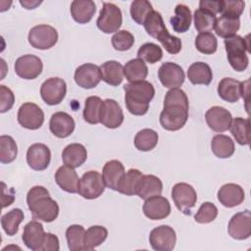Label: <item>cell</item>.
<instances>
[{"label":"cell","instance_id":"22","mask_svg":"<svg viewBox=\"0 0 251 251\" xmlns=\"http://www.w3.org/2000/svg\"><path fill=\"white\" fill-rule=\"evenodd\" d=\"M217 196L223 206L232 208L240 205L244 201L245 193L240 185L236 183H226L221 186Z\"/></svg>","mask_w":251,"mask_h":251},{"label":"cell","instance_id":"21","mask_svg":"<svg viewBox=\"0 0 251 251\" xmlns=\"http://www.w3.org/2000/svg\"><path fill=\"white\" fill-rule=\"evenodd\" d=\"M45 234L46 232L44 231L42 224L37 221H31L25 226L22 238L28 249L39 251L44 241Z\"/></svg>","mask_w":251,"mask_h":251},{"label":"cell","instance_id":"35","mask_svg":"<svg viewBox=\"0 0 251 251\" xmlns=\"http://www.w3.org/2000/svg\"><path fill=\"white\" fill-rule=\"evenodd\" d=\"M108 236V230L103 226H92L85 230L83 250H93L102 244Z\"/></svg>","mask_w":251,"mask_h":251},{"label":"cell","instance_id":"52","mask_svg":"<svg viewBox=\"0 0 251 251\" xmlns=\"http://www.w3.org/2000/svg\"><path fill=\"white\" fill-rule=\"evenodd\" d=\"M15 103V95L13 91L5 86V85H0V112L5 113L13 107Z\"/></svg>","mask_w":251,"mask_h":251},{"label":"cell","instance_id":"3","mask_svg":"<svg viewBox=\"0 0 251 251\" xmlns=\"http://www.w3.org/2000/svg\"><path fill=\"white\" fill-rule=\"evenodd\" d=\"M125 101L128 112L134 116H143L148 112L149 103L155 95L153 84L147 80L129 82L124 85Z\"/></svg>","mask_w":251,"mask_h":251},{"label":"cell","instance_id":"11","mask_svg":"<svg viewBox=\"0 0 251 251\" xmlns=\"http://www.w3.org/2000/svg\"><path fill=\"white\" fill-rule=\"evenodd\" d=\"M19 124L27 129H38L44 122V113L41 108L31 102H25L21 105L18 111Z\"/></svg>","mask_w":251,"mask_h":251},{"label":"cell","instance_id":"5","mask_svg":"<svg viewBox=\"0 0 251 251\" xmlns=\"http://www.w3.org/2000/svg\"><path fill=\"white\" fill-rule=\"evenodd\" d=\"M123 24V15L121 9L114 3L104 2L96 21L97 27L104 33H113L119 31Z\"/></svg>","mask_w":251,"mask_h":251},{"label":"cell","instance_id":"20","mask_svg":"<svg viewBox=\"0 0 251 251\" xmlns=\"http://www.w3.org/2000/svg\"><path fill=\"white\" fill-rule=\"evenodd\" d=\"M75 126L74 119L66 112H56L50 118L49 128L56 137L66 138L70 136L74 132Z\"/></svg>","mask_w":251,"mask_h":251},{"label":"cell","instance_id":"31","mask_svg":"<svg viewBox=\"0 0 251 251\" xmlns=\"http://www.w3.org/2000/svg\"><path fill=\"white\" fill-rule=\"evenodd\" d=\"M187 77L193 84L208 85L213 79L210 66L204 62L192 63L187 70Z\"/></svg>","mask_w":251,"mask_h":251},{"label":"cell","instance_id":"53","mask_svg":"<svg viewBox=\"0 0 251 251\" xmlns=\"http://www.w3.org/2000/svg\"><path fill=\"white\" fill-rule=\"evenodd\" d=\"M59 249H60L59 238L51 232H46L44 241L39 251H58Z\"/></svg>","mask_w":251,"mask_h":251},{"label":"cell","instance_id":"40","mask_svg":"<svg viewBox=\"0 0 251 251\" xmlns=\"http://www.w3.org/2000/svg\"><path fill=\"white\" fill-rule=\"evenodd\" d=\"M194 26L199 33L201 32H210L214 29L217 17L213 13L205 10V9H197L193 15Z\"/></svg>","mask_w":251,"mask_h":251},{"label":"cell","instance_id":"50","mask_svg":"<svg viewBox=\"0 0 251 251\" xmlns=\"http://www.w3.org/2000/svg\"><path fill=\"white\" fill-rule=\"evenodd\" d=\"M162 46L166 49V51L170 54H177L179 53V51L181 50V46H182V43H181V40L180 38L175 36V35H172L168 29L165 30L163 33H161L158 38H157Z\"/></svg>","mask_w":251,"mask_h":251},{"label":"cell","instance_id":"42","mask_svg":"<svg viewBox=\"0 0 251 251\" xmlns=\"http://www.w3.org/2000/svg\"><path fill=\"white\" fill-rule=\"evenodd\" d=\"M18 155V145L10 135L0 136V162L2 164L12 163Z\"/></svg>","mask_w":251,"mask_h":251},{"label":"cell","instance_id":"39","mask_svg":"<svg viewBox=\"0 0 251 251\" xmlns=\"http://www.w3.org/2000/svg\"><path fill=\"white\" fill-rule=\"evenodd\" d=\"M141 176H142V173L139 170L129 169L123 176L117 191L127 196L136 194V186Z\"/></svg>","mask_w":251,"mask_h":251},{"label":"cell","instance_id":"26","mask_svg":"<svg viewBox=\"0 0 251 251\" xmlns=\"http://www.w3.org/2000/svg\"><path fill=\"white\" fill-rule=\"evenodd\" d=\"M87 159V151L80 143H71L62 152V160L66 166L71 168L80 167Z\"/></svg>","mask_w":251,"mask_h":251},{"label":"cell","instance_id":"44","mask_svg":"<svg viewBox=\"0 0 251 251\" xmlns=\"http://www.w3.org/2000/svg\"><path fill=\"white\" fill-rule=\"evenodd\" d=\"M144 28L147 31V33L154 37L158 38V36L163 33L165 30H167V27L164 24L162 15L157 11H152L144 21Z\"/></svg>","mask_w":251,"mask_h":251},{"label":"cell","instance_id":"2","mask_svg":"<svg viewBox=\"0 0 251 251\" xmlns=\"http://www.w3.org/2000/svg\"><path fill=\"white\" fill-rule=\"evenodd\" d=\"M26 203L34 220L51 223L59 215L58 203L50 197L49 191L44 186L31 187L26 195Z\"/></svg>","mask_w":251,"mask_h":251},{"label":"cell","instance_id":"9","mask_svg":"<svg viewBox=\"0 0 251 251\" xmlns=\"http://www.w3.org/2000/svg\"><path fill=\"white\" fill-rule=\"evenodd\" d=\"M67 93V84L63 78L50 77L46 79L40 87L42 100L50 106L60 104Z\"/></svg>","mask_w":251,"mask_h":251},{"label":"cell","instance_id":"54","mask_svg":"<svg viewBox=\"0 0 251 251\" xmlns=\"http://www.w3.org/2000/svg\"><path fill=\"white\" fill-rule=\"evenodd\" d=\"M199 8L205 9L214 15L221 13L223 8V0L219 1H209V0H201L199 2Z\"/></svg>","mask_w":251,"mask_h":251},{"label":"cell","instance_id":"14","mask_svg":"<svg viewBox=\"0 0 251 251\" xmlns=\"http://www.w3.org/2000/svg\"><path fill=\"white\" fill-rule=\"evenodd\" d=\"M161 83L167 88H178L184 82L185 75L182 68L173 62H166L161 65L158 71Z\"/></svg>","mask_w":251,"mask_h":251},{"label":"cell","instance_id":"24","mask_svg":"<svg viewBox=\"0 0 251 251\" xmlns=\"http://www.w3.org/2000/svg\"><path fill=\"white\" fill-rule=\"evenodd\" d=\"M162 191L163 182L154 175H142L136 186V194L144 200L152 196L161 195Z\"/></svg>","mask_w":251,"mask_h":251},{"label":"cell","instance_id":"38","mask_svg":"<svg viewBox=\"0 0 251 251\" xmlns=\"http://www.w3.org/2000/svg\"><path fill=\"white\" fill-rule=\"evenodd\" d=\"M24 212L19 208H15L4 214L1 217V225L6 234L9 236L17 234L19 231V226L24 221Z\"/></svg>","mask_w":251,"mask_h":251},{"label":"cell","instance_id":"16","mask_svg":"<svg viewBox=\"0 0 251 251\" xmlns=\"http://www.w3.org/2000/svg\"><path fill=\"white\" fill-rule=\"evenodd\" d=\"M124 113L120 104L114 99H105L100 110V123L108 128H117L124 122Z\"/></svg>","mask_w":251,"mask_h":251},{"label":"cell","instance_id":"51","mask_svg":"<svg viewBox=\"0 0 251 251\" xmlns=\"http://www.w3.org/2000/svg\"><path fill=\"white\" fill-rule=\"evenodd\" d=\"M245 2L240 0H225L223 1V8L221 14L231 18H238L244 11Z\"/></svg>","mask_w":251,"mask_h":251},{"label":"cell","instance_id":"8","mask_svg":"<svg viewBox=\"0 0 251 251\" xmlns=\"http://www.w3.org/2000/svg\"><path fill=\"white\" fill-rule=\"evenodd\" d=\"M105 186L102 175L97 171H89L79 179L77 193L85 199H96L102 195Z\"/></svg>","mask_w":251,"mask_h":251},{"label":"cell","instance_id":"4","mask_svg":"<svg viewBox=\"0 0 251 251\" xmlns=\"http://www.w3.org/2000/svg\"><path fill=\"white\" fill-rule=\"evenodd\" d=\"M248 36L243 38L239 35H232L225 38L226 57L231 68L236 72H243L249 64L246 52H250Z\"/></svg>","mask_w":251,"mask_h":251},{"label":"cell","instance_id":"23","mask_svg":"<svg viewBox=\"0 0 251 251\" xmlns=\"http://www.w3.org/2000/svg\"><path fill=\"white\" fill-rule=\"evenodd\" d=\"M56 183L69 193H77L79 178L74 168L69 166H61L55 173Z\"/></svg>","mask_w":251,"mask_h":251},{"label":"cell","instance_id":"46","mask_svg":"<svg viewBox=\"0 0 251 251\" xmlns=\"http://www.w3.org/2000/svg\"><path fill=\"white\" fill-rule=\"evenodd\" d=\"M152 11V4L147 0H134L130 4V16L138 25H143L147 16Z\"/></svg>","mask_w":251,"mask_h":251},{"label":"cell","instance_id":"13","mask_svg":"<svg viewBox=\"0 0 251 251\" xmlns=\"http://www.w3.org/2000/svg\"><path fill=\"white\" fill-rule=\"evenodd\" d=\"M227 232L233 239L243 240L251 235V213L249 210L238 212L231 217L227 226Z\"/></svg>","mask_w":251,"mask_h":251},{"label":"cell","instance_id":"27","mask_svg":"<svg viewBox=\"0 0 251 251\" xmlns=\"http://www.w3.org/2000/svg\"><path fill=\"white\" fill-rule=\"evenodd\" d=\"M71 15L78 24H86L91 21L96 12V5L91 0H74L71 3Z\"/></svg>","mask_w":251,"mask_h":251},{"label":"cell","instance_id":"29","mask_svg":"<svg viewBox=\"0 0 251 251\" xmlns=\"http://www.w3.org/2000/svg\"><path fill=\"white\" fill-rule=\"evenodd\" d=\"M102 79L112 85L118 86L124 79V67L118 61H107L100 66Z\"/></svg>","mask_w":251,"mask_h":251},{"label":"cell","instance_id":"28","mask_svg":"<svg viewBox=\"0 0 251 251\" xmlns=\"http://www.w3.org/2000/svg\"><path fill=\"white\" fill-rule=\"evenodd\" d=\"M218 94L223 100L235 103L241 97V82L232 77H224L219 82Z\"/></svg>","mask_w":251,"mask_h":251},{"label":"cell","instance_id":"19","mask_svg":"<svg viewBox=\"0 0 251 251\" xmlns=\"http://www.w3.org/2000/svg\"><path fill=\"white\" fill-rule=\"evenodd\" d=\"M142 210L145 217L149 220H163L170 215L171 204L166 197L156 195L145 200Z\"/></svg>","mask_w":251,"mask_h":251},{"label":"cell","instance_id":"41","mask_svg":"<svg viewBox=\"0 0 251 251\" xmlns=\"http://www.w3.org/2000/svg\"><path fill=\"white\" fill-rule=\"evenodd\" d=\"M102 100L98 96H89L85 99L83 109V119L86 123L96 125L100 123V110Z\"/></svg>","mask_w":251,"mask_h":251},{"label":"cell","instance_id":"48","mask_svg":"<svg viewBox=\"0 0 251 251\" xmlns=\"http://www.w3.org/2000/svg\"><path fill=\"white\" fill-rule=\"evenodd\" d=\"M111 42L115 50L126 51L130 49L131 46L133 45L134 36L128 30H119L112 36Z\"/></svg>","mask_w":251,"mask_h":251},{"label":"cell","instance_id":"1","mask_svg":"<svg viewBox=\"0 0 251 251\" xmlns=\"http://www.w3.org/2000/svg\"><path fill=\"white\" fill-rule=\"evenodd\" d=\"M188 98L180 88L170 89L164 99V109L160 114L163 128L176 131L183 127L188 119Z\"/></svg>","mask_w":251,"mask_h":251},{"label":"cell","instance_id":"12","mask_svg":"<svg viewBox=\"0 0 251 251\" xmlns=\"http://www.w3.org/2000/svg\"><path fill=\"white\" fill-rule=\"evenodd\" d=\"M15 73L24 79L36 78L43 70V64L39 57L26 54L19 57L14 65Z\"/></svg>","mask_w":251,"mask_h":251},{"label":"cell","instance_id":"33","mask_svg":"<svg viewBox=\"0 0 251 251\" xmlns=\"http://www.w3.org/2000/svg\"><path fill=\"white\" fill-rule=\"evenodd\" d=\"M212 152L221 159H226L233 155L235 147L233 140L225 134H216L211 140Z\"/></svg>","mask_w":251,"mask_h":251},{"label":"cell","instance_id":"32","mask_svg":"<svg viewBox=\"0 0 251 251\" xmlns=\"http://www.w3.org/2000/svg\"><path fill=\"white\" fill-rule=\"evenodd\" d=\"M148 75V68L144 61L139 58L129 60L124 66V75L128 82L144 80Z\"/></svg>","mask_w":251,"mask_h":251},{"label":"cell","instance_id":"43","mask_svg":"<svg viewBox=\"0 0 251 251\" xmlns=\"http://www.w3.org/2000/svg\"><path fill=\"white\" fill-rule=\"evenodd\" d=\"M85 229L80 225H72L66 230L68 247L71 251L83 250V237Z\"/></svg>","mask_w":251,"mask_h":251},{"label":"cell","instance_id":"36","mask_svg":"<svg viewBox=\"0 0 251 251\" xmlns=\"http://www.w3.org/2000/svg\"><path fill=\"white\" fill-rule=\"evenodd\" d=\"M240 28V20L238 18H231L227 16H221L217 19L214 29L217 35L227 38L235 35Z\"/></svg>","mask_w":251,"mask_h":251},{"label":"cell","instance_id":"49","mask_svg":"<svg viewBox=\"0 0 251 251\" xmlns=\"http://www.w3.org/2000/svg\"><path fill=\"white\" fill-rule=\"evenodd\" d=\"M218 216V208L212 202H204L196 212L194 219L199 224H209Z\"/></svg>","mask_w":251,"mask_h":251},{"label":"cell","instance_id":"55","mask_svg":"<svg viewBox=\"0 0 251 251\" xmlns=\"http://www.w3.org/2000/svg\"><path fill=\"white\" fill-rule=\"evenodd\" d=\"M20 4L25 9H34L41 4V1H20Z\"/></svg>","mask_w":251,"mask_h":251},{"label":"cell","instance_id":"10","mask_svg":"<svg viewBox=\"0 0 251 251\" xmlns=\"http://www.w3.org/2000/svg\"><path fill=\"white\" fill-rule=\"evenodd\" d=\"M176 234L170 226L162 225L150 231L149 243L156 251H171L175 248Z\"/></svg>","mask_w":251,"mask_h":251},{"label":"cell","instance_id":"25","mask_svg":"<svg viewBox=\"0 0 251 251\" xmlns=\"http://www.w3.org/2000/svg\"><path fill=\"white\" fill-rule=\"evenodd\" d=\"M125 173V167L122 162L118 160L108 161L102 170V177L105 185L117 191L119 183Z\"/></svg>","mask_w":251,"mask_h":251},{"label":"cell","instance_id":"30","mask_svg":"<svg viewBox=\"0 0 251 251\" xmlns=\"http://www.w3.org/2000/svg\"><path fill=\"white\" fill-rule=\"evenodd\" d=\"M192 15L188 6L184 4H177L175 8V15L170 22L174 31L177 33L186 32L191 25Z\"/></svg>","mask_w":251,"mask_h":251},{"label":"cell","instance_id":"37","mask_svg":"<svg viewBox=\"0 0 251 251\" xmlns=\"http://www.w3.org/2000/svg\"><path fill=\"white\" fill-rule=\"evenodd\" d=\"M158 133L151 128H143L139 130L134 136V146L139 151L147 152L155 148L158 143Z\"/></svg>","mask_w":251,"mask_h":251},{"label":"cell","instance_id":"17","mask_svg":"<svg viewBox=\"0 0 251 251\" xmlns=\"http://www.w3.org/2000/svg\"><path fill=\"white\" fill-rule=\"evenodd\" d=\"M208 126L216 132H224L229 129L232 116L228 110L220 106H213L205 113Z\"/></svg>","mask_w":251,"mask_h":251},{"label":"cell","instance_id":"34","mask_svg":"<svg viewBox=\"0 0 251 251\" xmlns=\"http://www.w3.org/2000/svg\"><path fill=\"white\" fill-rule=\"evenodd\" d=\"M235 141L240 145H248L250 141V121L244 118H234L229 126Z\"/></svg>","mask_w":251,"mask_h":251},{"label":"cell","instance_id":"47","mask_svg":"<svg viewBox=\"0 0 251 251\" xmlns=\"http://www.w3.org/2000/svg\"><path fill=\"white\" fill-rule=\"evenodd\" d=\"M196 49L206 55H211L217 51L218 40L212 32H201L195 38Z\"/></svg>","mask_w":251,"mask_h":251},{"label":"cell","instance_id":"6","mask_svg":"<svg viewBox=\"0 0 251 251\" xmlns=\"http://www.w3.org/2000/svg\"><path fill=\"white\" fill-rule=\"evenodd\" d=\"M27 39L33 48L47 50L57 43L58 32L52 25H38L30 28Z\"/></svg>","mask_w":251,"mask_h":251},{"label":"cell","instance_id":"7","mask_svg":"<svg viewBox=\"0 0 251 251\" xmlns=\"http://www.w3.org/2000/svg\"><path fill=\"white\" fill-rule=\"evenodd\" d=\"M172 198L176 207L185 215L191 214V209L197 201V193L192 185L186 182H178L173 186Z\"/></svg>","mask_w":251,"mask_h":251},{"label":"cell","instance_id":"18","mask_svg":"<svg viewBox=\"0 0 251 251\" xmlns=\"http://www.w3.org/2000/svg\"><path fill=\"white\" fill-rule=\"evenodd\" d=\"M51 160V152L43 143L31 144L26 152V162L34 171H44L48 168Z\"/></svg>","mask_w":251,"mask_h":251},{"label":"cell","instance_id":"45","mask_svg":"<svg viewBox=\"0 0 251 251\" xmlns=\"http://www.w3.org/2000/svg\"><path fill=\"white\" fill-rule=\"evenodd\" d=\"M163 57L162 48L152 42L142 44L137 51V58L149 64H155L159 62Z\"/></svg>","mask_w":251,"mask_h":251},{"label":"cell","instance_id":"15","mask_svg":"<svg viewBox=\"0 0 251 251\" xmlns=\"http://www.w3.org/2000/svg\"><path fill=\"white\" fill-rule=\"evenodd\" d=\"M102 79L100 67L86 63L80 65L75 69V83L85 89H91L98 85L100 80Z\"/></svg>","mask_w":251,"mask_h":251}]
</instances>
